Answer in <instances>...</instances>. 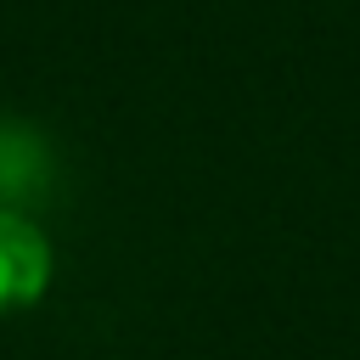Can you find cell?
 Returning a JSON list of instances; mask_svg holds the SVG:
<instances>
[{
    "instance_id": "obj_1",
    "label": "cell",
    "mask_w": 360,
    "mask_h": 360,
    "mask_svg": "<svg viewBox=\"0 0 360 360\" xmlns=\"http://www.w3.org/2000/svg\"><path fill=\"white\" fill-rule=\"evenodd\" d=\"M51 281V242L17 208H0V309L34 304Z\"/></svg>"
}]
</instances>
